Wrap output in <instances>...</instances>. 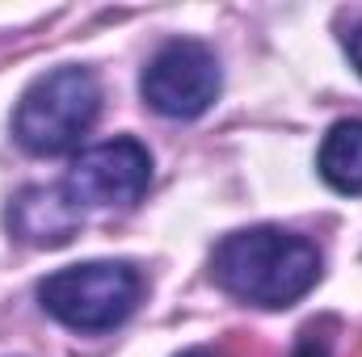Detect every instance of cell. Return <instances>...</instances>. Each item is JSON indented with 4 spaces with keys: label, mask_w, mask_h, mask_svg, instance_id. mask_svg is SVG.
I'll return each instance as SVG.
<instances>
[{
    "label": "cell",
    "mask_w": 362,
    "mask_h": 357,
    "mask_svg": "<svg viewBox=\"0 0 362 357\" xmlns=\"http://www.w3.org/2000/svg\"><path fill=\"white\" fill-rule=\"evenodd\" d=\"M211 277L240 303L282 311L316 286L320 253L295 231L249 227V231L219 240L211 257Z\"/></svg>",
    "instance_id": "cell-1"
},
{
    "label": "cell",
    "mask_w": 362,
    "mask_h": 357,
    "mask_svg": "<svg viewBox=\"0 0 362 357\" xmlns=\"http://www.w3.org/2000/svg\"><path fill=\"white\" fill-rule=\"evenodd\" d=\"M101 109V85L89 68H55L21 92L13 114V135L34 156H59L89 135Z\"/></svg>",
    "instance_id": "cell-2"
},
{
    "label": "cell",
    "mask_w": 362,
    "mask_h": 357,
    "mask_svg": "<svg viewBox=\"0 0 362 357\" xmlns=\"http://www.w3.org/2000/svg\"><path fill=\"white\" fill-rule=\"evenodd\" d=\"M42 307L76 328V332H110L118 328L139 303V273L122 261H89V265L59 269L38 286Z\"/></svg>",
    "instance_id": "cell-3"
},
{
    "label": "cell",
    "mask_w": 362,
    "mask_h": 357,
    "mask_svg": "<svg viewBox=\"0 0 362 357\" xmlns=\"http://www.w3.org/2000/svg\"><path fill=\"white\" fill-rule=\"evenodd\" d=\"M139 89L144 101L165 118H198L219 97V63L202 42L177 38L148 59Z\"/></svg>",
    "instance_id": "cell-4"
},
{
    "label": "cell",
    "mask_w": 362,
    "mask_h": 357,
    "mask_svg": "<svg viewBox=\"0 0 362 357\" xmlns=\"http://www.w3.org/2000/svg\"><path fill=\"white\" fill-rule=\"evenodd\" d=\"M148 181H152L148 147L135 139H110V143H97L76 156L64 189L72 193L76 206L110 210V206H135L144 198Z\"/></svg>",
    "instance_id": "cell-5"
},
{
    "label": "cell",
    "mask_w": 362,
    "mask_h": 357,
    "mask_svg": "<svg viewBox=\"0 0 362 357\" xmlns=\"http://www.w3.org/2000/svg\"><path fill=\"white\" fill-rule=\"evenodd\" d=\"M4 223L30 248H64L81 231V206L59 185H25L8 202Z\"/></svg>",
    "instance_id": "cell-6"
},
{
    "label": "cell",
    "mask_w": 362,
    "mask_h": 357,
    "mask_svg": "<svg viewBox=\"0 0 362 357\" xmlns=\"http://www.w3.org/2000/svg\"><path fill=\"white\" fill-rule=\"evenodd\" d=\"M316 169L337 193H362V118H346L325 135Z\"/></svg>",
    "instance_id": "cell-7"
},
{
    "label": "cell",
    "mask_w": 362,
    "mask_h": 357,
    "mask_svg": "<svg viewBox=\"0 0 362 357\" xmlns=\"http://www.w3.org/2000/svg\"><path fill=\"white\" fill-rule=\"evenodd\" d=\"M291 357H329V349H325V341L316 337V332H303L299 337V345H295V353Z\"/></svg>",
    "instance_id": "cell-8"
},
{
    "label": "cell",
    "mask_w": 362,
    "mask_h": 357,
    "mask_svg": "<svg viewBox=\"0 0 362 357\" xmlns=\"http://www.w3.org/2000/svg\"><path fill=\"white\" fill-rule=\"evenodd\" d=\"M346 51H350V59H354V68L362 72V25H354V30L346 34Z\"/></svg>",
    "instance_id": "cell-9"
},
{
    "label": "cell",
    "mask_w": 362,
    "mask_h": 357,
    "mask_svg": "<svg viewBox=\"0 0 362 357\" xmlns=\"http://www.w3.org/2000/svg\"><path fill=\"white\" fill-rule=\"evenodd\" d=\"M177 357H219V353H211V349H185V353H177Z\"/></svg>",
    "instance_id": "cell-10"
},
{
    "label": "cell",
    "mask_w": 362,
    "mask_h": 357,
    "mask_svg": "<svg viewBox=\"0 0 362 357\" xmlns=\"http://www.w3.org/2000/svg\"><path fill=\"white\" fill-rule=\"evenodd\" d=\"M354 357H362V345H358V353H354Z\"/></svg>",
    "instance_id": "cell-11"
}]
</instances>
